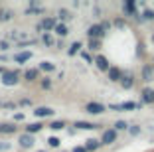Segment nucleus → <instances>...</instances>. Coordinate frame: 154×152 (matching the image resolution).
Wrapping results in <instances>:
<instances>
[{"instance_id": "obj_14", "label": "nucleus", "mask_w": 154, "mask_h": 152, "mask_svg": "<svg viewBox=\"0 0 154 152\" xmlns=\"http://www.w3.org/2000/svg\"><path fill=\"white\" fill-rule=\"evenodd\" d=\"M40 26H42V30L44 32H54V28L57 26V18H54V16H48V18H44L40 22Z\"/></svg>"}, {"instance_id": "obj_46", "label": "nucleus", "mask_w": 154, "mask_h": 152, "mask_svg": "<svg viewBox=\"0 0 154 152\" xmlns=\"http://www.w3.org/2000/svg\"><path fill=\"white\" fill-rule=\"evenodd\" d=\"M0 107H2V101H0Z\"/></svg>"}, {"instance_id": "obj_35", "label": "nucleus", "mask_w": 154, "mask_h": 152, "mask_svg": "<svg viewBox=\"0 0 154 152\" xmlns=\"http://www.w3.org/2000/svg\"><path fill=\"white\" fill-rule=\"evenodd\" d=\"M18 105H20V107H32V105H34V101H32V99H20V101H18Z\"/></svg>"}, {"instance_id": "obj_28", "label": "nucleus", "mask_w": 154, "mask_h": 152, "mask_svg": "<svg viewBox=\"0 0 154 152\" xmlns=\"http://www.w3.org/2000/svg\"><path fill=\"white\" fill-rule=\"evenodd\" d=\"M45 8L44 6H28L26 8V14H44Z\"/></svg>"}, {"instance_id": "obj_16", "label": "nucleus", "mask_w": 154, "mask_h": 152, "mask_svg": "<svg viewBox=\"0 0 154 152\" xmlns=\"http://www.w3.org/2000/svg\"><path fill=\"white\" fill-rule=\"evenodd\" d=\"M122 12L127 14V16H134V18H138V10H136V4L132 2V0H127V2L122 4Z\"/></svg>"}, {"instance_id": "obj_22", "label": "nucleus", "mask_w": 154, "mask_h": 152, "mask_svg": "<svg viewBox=\"0 0 154 152\" xmlns=\"http://www.w3.org/2000/svg\"><path fill=\"white\" fill-rule=\"evenodd\" d=\"M30 57H32V51H20V54H14V61L16 63H26Z\"/></svg>"}, {"instance_id": "obj_15", "label": "nucleus", "mask_w": 154, "mask_h": 152, "mask_svg": "<svg viewBox=\"0 0 154 152\" xmlns=\"http://www.w3.org/2000/svg\"><path fill=\"white\" fill-rule=\"evenodd\" d=\"M121 87H122V89H127V91H131L132 87H134V75H132V73H122Z\"/></svg>"}, {"instance_id": "obj_30", "label": "nucleus", "mask_w": 154, "mask_h": 152, "mask_svg": "<svg viewBox=\"0 0 154 152\" xmlns=\"http://www.w3.org/2000/svg\"><path fill=\"white\" fill-rule=\"evenodd\" d=\"M50 129L51 130H63L65 129V123L63 121H54V123H50Z\"/></svg>"}, {"instance_id": "obj_26", "label": "nucleus", "mask_w": 154, "mask_h": 152, "mask_svg": "<svg viewBox=\"0 0 154 152\" xmlns=\"http://www.w3.org/2000/svg\"><path fill=\"white\" fill-rule=\"evenodd\" d=\"M57 18L61 20V24H65L69 18H71V12H69V10H65V8H59L57 10Z\"/></svg>"}, {"instance_id": "obj_47", "label": "nucleus", "mask_w": 154, "mask_h": 152, "mask_svg": "<svg viewBox=\"0 0 154 152\" xmlns=\"http://www.w3.org/2000/svg\"><path fill=\"white\" fill-rule=\"evenodd\" d=\"M152 40H154V36H152Z\"/></svg>"}, {"instance_id": "obj_34", "label": "nucleus", "mask_w": 154, "mask_h": 152, "mask_svg": "<svg viewBox=\"0 0 154 152\" xmlns=\"http://www.w3.org/2000/svg\"><path fill=\"white\" fill-rule=\"evenodd\" d=\"M128 134H131V136H138V134H140V126H138V125L128 126Z\"/></svg>"}, {"instance_id": "obj_42", "label": "nucleus", "mask_w": 154, "mask_h": 152, "mask_svg": "<svg viewBox=\"0 0 154 152\" xmlns=\"http://www.w3.org/2000/svg\"><path fill=\"white\" fill-rule=\"evenodd\" d=\"M14 121H24V115L22 113H16V115H14Z\"/></svg>"}, {"instance_id": "obj_31", "label": "nucleus", "mask_w": 154, "mask_h": 152, "mask_svg": "<svg viewBox=\"0 0 154 152\" xmlns=\"http://www.w3.org/2000/svg\"><path fill=\"white\" fill-rule=\"evenodd\" d=\"M113 129L117 130V132H119V130H128V123H127V121H117Z\"/></svg>"}, {"instance_id": "obj_13", "label": "nucleus", "mask_w": 154, "mask_h": 152, "mask_svg": "<svg viewBox=\"0 0 154 152\" xmlns=\"http://www.w3.org/2000/svg\"><path fill=\"white\" fill-rule=\"evenodd\" d=\"M24 81H28V83H34V81L40 79V69L38 67H32V69H26V71L22 73Z\"/></svg>"}, {"instance_id": "obj_44", "label": "nucleus", "mask_w": 154, "mask_h": 152, "mask_svg": "<svg viewBox=\"0 0 154 152\" xmlns=\"http://www.w3.org/2000/svg\"><path fill=\"white\" fill-rule=\"evenodd\" d=\"M2 73H4V67H0V75H2Z\"/></svg>"}, {"instance_id": "obj_19", "label": "nucleus", "mask_w": 154, "mask_h": 152, "mask_svg": "<svg viewBox=\"0 0 154 152\" xmlns=\"http://www.w3.org/2000/svg\"><path fill=\"white\" fill-rule=\"evenodd\" d=\"M44 126H45L44 123H30V125L24 129V132H28V134H32V136H34V134H38Z\"/></svg>"}, {"instance_id": "obj_11", "label": "nucleus", "mask_w": 154, "mask_h": 152, "mask_svg": "<svg viewBox=\"0 0 154 152\" xmlns=\"http://www.w3.org/2000/svg\"><path fill=\"white\" fill-rule=\"evenodd\" d=\"M55 111L51 107H36L34 109V116L36 119H48V116H54Z\"/></svg>"}, {"instance_id": "obj_43", "label": "nucleus", "mask_w": 154, "mask_h": 152, "mask_svg": "<svg viewBox=\"0 0 154 152\" xmlns=\"http://www.w3.org/2000/svg\"><path fill=\"white\" fill-rule=\"evenodd\" d=\"M71 152H87V150H85V146H75Z\"/></svg>"}, {"instance_id": "obj_23", "label": "nucleus", "mask_w": 154, "mask_h": 152, "mask_svg": "<svg viewBox=\"0 0 154 152\" xmlns=\"http://www.w3.org/2000/svg\"><path fill=\"white\" fill-rule=\"evenodd\" d=\"M14 18V10L10 8H0V22H8Z\"/></svg>"}, {"instance_id": "obj_38", "label": "nucleus", "mask_w": 154, "mask_h": 152, "mask_svg": "<svg viewBox=\"0 0 154 152\" xmlns=\"http://www.w3.org/2000/svg\"><path fill=\"white\" fill-rule=\"evenodd\" d=\"M2 107H6V109H16V107H18V103H12V101H6V103H2Z\"/></svg>"}, {"instance_id": "obj_10", "label": "nucleus", "mask_w": 154, "mask_h": 152, "mask_svg": "<svg viewBox=\"0 0 154 152\" xmlns=\"http://www.w3.org/2000/svg\"><path fill=\"white\" fill-rule=\"evenodd\" d=\"M140 75H142V81L152 83V81H154V67L150 65V63H144L142 69H140Z\"/></svg>"}, {"instance_id": "obj_40", "label": "nucleus", "mask_w": 154, "mask_h": 152, "mask_svg": "<svg viewBox=\"0 0 154 152\" xmlns=\"http://www.w3.org/2000/svg\"><path fill=\"white\" fill-rule=\"evenodd\" d=\"M8 48H10V44H8V42H4V40L0 42V49H2V51H6Z\"/></svg>"}, {"instance_id": "obj_4", "label": "nucleus", "mask_w": 154, "mask_h": 152, "mask_svg": "<svg viewBox=\"0 0 154 152\" xmlns=\"http://www.w3.org/2000/svg\"><path fill=\"white\" fill-rule=\"evenodd\" d=\"M117 138H119L117 130L115 129H107V130H103V134H101V144H103V146H109V144L117 142Z\"/></svg>"}, {"instance_id": "obj_18", "label": "nucleus", "mask_w": 154, "mask_h": 152, "mask_svg": "<svg viewBox=\"0 0 154 152\" xmlns=\"http://www.w3.org/2000/svg\"><path fill=\"white\" fill-rule=\"evenodd\" d=\"M83 146H85L87 152H97L101 146H103V144H101V140H97V138H87Z\"/></svg>"}, {"instance_id": "obj_45", "label": "nucleus", "mask_w": 154, "mask_h": 152, "mask_svg": "<svg viewBox=\"0 0 154 152\" xmlns=\"http://www.w3.org/2000/svg\"><path fill=\"white\" fill-rule=\"evenodd\" d=\"M38 152H45V150H38Z\"/></svg>"}, {"instance_id": "obj_27", "label": "nucleus", "mask_w": 154, "mask_h": 152, "mask_svg": "<svg viewBox=\"0 0 154 152\" xmlns=\"http://www.w3.org/2000/svg\"><path fill=\"white\" fill-rule=\"evenodd\" d=\"M99 48H101V40H89L87 42V49L89 51H97Z\"/></svg>"}, {"instance_id": "obj_25", "label": "nucleus", "mask_w": 154, "mask_h": 152, "mask_svg": "<svg viewBox=\"0 0 154 152\" xmlns=\"http://www.w3.org/2000/svg\"><path fill=\"white\" fill-rule=\"evenodd\" d=\"M38 69H40V71H45V73H51V71H55V65L51 61H42L40 65H38Z\"/></svg>"}, {"instance_id": "obj_48", "label": "nucleus", "mask_w": 154, "mask_h": 152, "mask_svg": "<svg viewBox=\"0 0 154 152\" xmlns=\"http://www.w3.org/2000/svg\"><path fill=\"white\" fill-rule=\"evenodd\" d=\"M152 67H154V63H152Z\"/></svg>"}, {"instance_id": "obj_6", "label": "nucleus", "mask_w": 154, "mask_h": 152, "mask_svg": "<svg viewBox=\"0 0 154 152\" xmlns=\"http://www.w3.org/2000/svg\"><path fill=\"white\" fill-rule=\"evenodd\" d=\"M93 63H95V65H97V69H101V71H105V73L109 71V67H111L109 59L105 57L103 54H97L95 57H93Z\"/></svg>"}, {"instance_id": "obj_24", "label": "nucleus", "mask_w": 154, "mask_h": 152, "mask_svg": "<svg viewBox=\"0 0 154 152\" xmlns=\"http://www.w3.org/2000/svg\"><path fill=\"white\" fill-rule=\"evenodd\" d=\"M81 48H83L81 42H73V44L69 45V49H67V55H71V57H73V55H77L79 51H81Z\"/></svg>"}, {"instance_id": "obj_7", "label": "nucleus", "mask_w": 154, "mask_h": 152, "mask_svg": "<svg viewBox=\"0 0 154 152\" xmlns=\"http://www.w3.org/2000/svg\"><path fill=\"white\" fill-rule=\"evenodd\" d=\"M140 101H142V105H154V89L152 87H144L140 91Z\"/></svg>"}, {"instance_id": "obj_8", "label": "nucleus", "mask_w": 154, "mask_h": 152, "mask_svg": "<svg viewBox=\"0 0 154 152\" xmlns=\"http://www.w3.org/2000/svg\"><path fill=\"white\" fill-rule=\"evenodd\" d=\"M18 144H20L22 148H32L34 144H36V138H34L32 134H28V132H22V134L18 136Z\"/></svg>"}, {"instance_id": "obj_36", "label": "nucleus", "mask_w": 154, "mask_h": 152, "mask_svg": "<svg viewBox=\"0 0 154 152\" xmlns=\"http://www.w3.org/2000/svg\"><path fill=\"white\" fill-rule=\"evenodd\" d=\"M113 26H117V28H121V30H122V28L127 26V20H122V18H115Z\"/></svg>"}, {"instance_id": "obj_12", "label": "nucleus", "mask_w": 154, "mask_h": 152, "mask_svg": "<svg viewBox=\"0 0 154 152\" xmlns=\"http://www.w3.org/2000/svg\"><path fill=\"white\" fill-rule=\"evenodd\" d=\"M16 132H18V126H16V123H0V134L10 136V134H16Z\"/></svg>"}, {"instance_id": "obj_1", "label": "nucleus", "mask_w": 154, "mask_h": 152, "mask_svg": "<svg viewBox=\"0 0 154 152\" xmlns=\"http://www.w3.org/2000/svg\"><path fill=\"white\" fill-rule=\"evenodd\" d=\"M20 73L18 71H12V69H4V73L0 75V83L4 87H14V85H18L20 83Z\"/></svg>"}, {"instance_id": "obj_41", "label": "nucleus", "mask_w": 154, "mask_h": 152, "mask_svg": "<svg viewBox=\"0 0 154 152\" xmlns=\"http://www.w3.org/2000/svg\"><path fill=\"white\" fill-rule=\"evenodd\" d=\"M81 55H83V59H85V61H89V63H93V59H91V55H89V54H85V51H83V54H81Z\"/></svg>"}, {"instance_id": "obj_33", "label": "nucleus", "mask_w": 154, "mask_h": 152, "mask_svg": "<svg viewBox=\"0 0 154 152\" xmlns=\"http://www.w3.org/2000/svg\"><path fill=\"white\" fill-rule=\"evenodd\" d=\"M142 20H154V10L152 8H144V12L140 14Z\"/></svg>"}, {"instance_id": "obj_37", "label": "nucleus", "mask_w": 154, "mask_h": 152, "mask_svg": "<svg viewBox=\"0 0 154 152\" xmlns=\"http://www.w3.org/2000/svg\"><path fill=\"white\" fill-rule=\"evenodd\" d=\"M101 28H103V32H105V34H107V32H109L111 28H113V24H111V22H107V20H105V22H101Z\"/></svg>"}, {"instance_id": "obj_20", "label": "nucleus", "mask_w": 154, "mask_h": 152, "mask_svg": "<svg viewBox=\"0 0 154 152\" xmlns=\"http://www.w3.org/2000/svg\"><path fill=\"white\" fill-rule=\"evenodd\" d=\"M42 42H44L48 48H54V45L57 44V40L54 38V34H51V32H44V34H42Z\"/></svg>"}, {"instance_id": "obj_5", "label": "nucleus", "mask_w": 154, "mask_h": 152, "mask_svg": "<svg viewBox=\"0 0 154 152\" xmlns=\"http://www.w3.org/2000/svg\"><path fill=\"white\" fill-rule=\"evenodd\" d=\"M87 36H89V40H103L105 32H103V28H101V24H91V26L87 28Z\"/></svg>"}, {"instance_id": "obj_17", "label": "nucleus", "mask_w": 154, "mask_h": 152, "mask_svg": "<svg viewBox=\"0 0 154 152\" xmlns=\"http://www.w3.org/2000/svg\"><path fill=\"white\" fill-rule=\"evenodd\" d=\"M73 126H75L77 130H95V129H99V125L89 123V121H75V123H73Z\"/></svg>"}, {"instance_id": "obj_3", "label": "nucleus", "mask_w": 154, "mask_h": 152, "mask_svg": "<svg viewBox=\"0 0 154 152\" xmlns=\"http://www.w3.org/2000/svg\"><path fill=\"white\" fill-rule=\"evenodd\" d=\"M105 111H107V105L97 103V101H91V103H87V105H85V113H87V115L97 116V115H103Z\"/></svg>"}, {"instance_id": "obj_9", "label": "nucleus", "mask_w": 154, "mask_h": 152, "mask_svg": "<svg viewBox=\"0 0 154 152\" xmlns=\"http://www.w3.org/2000/svg\"><path fill=\"white\" fill-rule=\"evenodd\" d=\"M107 79H109L111 83H121V79H122V71L119 69V67L111 65V67H109V71H107Z\"/></svg>"}, {"instance_id": "obj_39", "label": "nucleus", "mask_w": 154, "mask_h": 152, "mask_svg": "<svg viewBox=\"0 0 154 152\" xmlns=\"http://www.w3.org/2000/svg\"><path fill=\"white\" fill-rule=\"evenodd\" d=\"M10 148H12L10 142H0V152H2V150H10Z\"/></svg>"}, {"instance_id": "obj_32", "label": "nucleus", "mask_w": 154, "mask_h": 152, "mask_svg": "<svg viewBox=\"0 0 154 152\" xmlns=\"http://www.w3.org/2000/svg\"><path fill=\"white\" fill-rule=\"evenodd\" d=\"M59 144H61V140H59L57 136H50V138H48V146H51V148H59Z\"/></svg>"}, {"instance_id": "obj_29", "label": "nucleus", "mask_w": 154, "mask_h": 152, "mask_svg": "<svg viewBox=\"0 0 154 152\" xmlns=\"http://www.w3.org/2000/svg\"><path fill=\"white\" fill-rule=\"evenodd\" d=\"M40 87H42L44 91L51 89V79H50V77H42V79H40Z\"/></svg>"}, {"instance_id": "obj_2", "label": "nucleus", "mask_w": 154, "mask_h": 152, "mask_svg": "<svg viewBox=\"0 0 154 152\" xmlns=\"http://www.w3.org/2000/svg\"><path fill=\"white\" fill-rule=\"evenodd\" d=\"M142 103H136V101H125V103H109V109L111 111H136L140 109Z\"/></svg>"}, {"instance_id": "obj_21", "label": "nucleus", "mask_w": 154, "mask_h": 152, "mask_svg": "<svg viewBox=\"0 0 154 152\" xmlns=\"http://www.w3.org/2000/svg\"><path fill=\"white\" fill-rule=\"evenodd\" d=\"M54 34L55 36H59V38H65L69 34V28H67V24H61V22H57V26L54 28Z\"/></svg>"}]
</instances>
